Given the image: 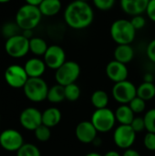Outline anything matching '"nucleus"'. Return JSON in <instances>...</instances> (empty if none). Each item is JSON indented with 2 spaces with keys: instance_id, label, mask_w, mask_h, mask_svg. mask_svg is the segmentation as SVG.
Here are the masks:
<instances>
[{
  "instance_id": "42",
  "label": "nucleus",
  "mask_w": 155,
  "mask_h": 156,
  "mask_svg": "<svg viewBox=\"0 0 155 156\" xmlns=\"http://www.w3.org/2000/svg\"><path fill=\"white\" fill-rule=\"evenodd\" d=\"M103 156H122L118 152L116 151H109L107 152Z\"/></svg>"
},
{
  "instance_id": "8",
  "label": "nucleus",
  "mask_w": 155,
  "mask_h": 156,
  "mask_svg": "<svg viewBox=\"0 0 155 156\" xmlns=\"http://www.w3.org/2000/svg\"><path fill=\"white\" fill-rule=\"evenodd\" d=\"M113 99L121 104H129L137 96V88L130 80H126L114 84L112 90Z\"/></svg>"
},
{
  "instance_id": "11",
  "label": "nucleus",
  "mask_w": 155,
  "mask_h": 156,
  "mask_svg": "<svg viewBox=\"0 0 155 156\" xmlns=\"http://www.w3.org/2000/svg\"><path fill=\"white\" fill-rule=\"evenodd\" d=\"M24 144V139L21 133L16 130L7 129L0 134V145L8 152H17Z\"/></svg>"
},
{
  "instance_id": "19",
  "label": "nucleus",
  "mask_w": 155,
  "mask_h": 156,
  "mask_svg": "<svg viewBox=\"0 0 155 156\" xmlns=\"http://www.w3.org/2000/svg\"><path fill=\"white\" fill-rule=\"evenodd\" d=\"M38 8L42 16H54L60 12L62 8V3L60 0H43L38 5Z\"/></svg>"
},
{
  "instance_id": "10",
  "label": "nucleus",
  "mask_w": 155,
  "mask_h": 156,
  "mask_svg": "<svg viewBox=\"0 0 155 156\" xmlns=\"http://www.w3.org/2000/svg\"><path fill=\"white\" fill-rule=\"evenodd\" d=\"M5 80L6 83L15 89L23 88L28 80V76L24 69L19 65L14 64L7 67L5 71Z\"/></svg>"
},
{
  "instance_id": "24",
  "label": "nucleus",
  "mask_w": 155,
  "mask_h": 156,
  "mask_svg": "<svg viewBox=\"0 0 155 156\" xmlns=\"http://www.w3.org/2000/svg\"><path fill=\"white\" fill-rule=\"evenodd\" d=\"M90 101H91V104L96 108V110L103 109V108H107L109 104V96L106 91L98 90L92 93Z\"/></svg>"
},
{
  "instance_id": "41",
  "label": "nucleus",
  "mask_w": 155,
  "mask_h": 156,
  "mask_svg": "<svg viewBox=\"0 0 155 156\" xmlns=\"http://www.w3.org/2000/svg\"><path fill=\"white\" fill-rule=\"evenodd\" d=\"M43 0H25L26 4H28V5H36V6H38L41 2Z\"/></svg>"
},
{
  "instance_id": "2",
  "label": "nucleus",
  "mask_w": 155,
  "mask_h": 156,
  "mask_svg": "<svg viewBox=\"0 0 155 156\" xmlns=\"http://www.w3.org/2000/svg\"><path fill=\"white\" fill-rule=\"evenodd\" d=\"M136 29L131 20L119 18L112 22L110 27V34L117 45H132L136 37Z\"/></svg>"
},
{
  "instance_id": "30",
  "label": "nucleus",
  "mask_w": 155,
  "mask_h": 156,
  "mask_svg": "<svg viewBox=\"0 0 155 156\" xmlns=\"http://www.w3.org/2000/svg\"><path fill=\"white\" fill-rule=\"evenodd\" d=\"M143 119L145 122V129L148 131V133H155V109L149 110L145 113Z\"/></svg>"
},
{
  "instance_id": "4",
  "label": "nucleus",
  "mask_w": 155,
  "mask_h": 156,
  "mask_svg": "<svg viewBox=\"0 0 155 156\" xmlns=\"http://www.w3.org/2000/svg\"><path fill=\"white\" fill-rule=\"evenodd\" d=\"M26 97L34 102H40L47 99L48 87L42 78H28L23 87Z\"/></svg>"
},
{
  "instance_id": "5",
  "label": "nucleus",
  "mask_w": 155,
  "mask_h": 156,
  "mask_svg": "<svg viewBox=\"0 0 155 156\" xmlns=\"http://www.w3.org/2000/svg\"><path fill=\"white\" fill-rule=\"evenodd\" d=\"M80 75V66L73 60H67L59 67L55 73V79L58 84L67 86L75 83Z\"/></svg>"
},
{
  "instance_id": "39",
  "label": "nucleus",
  "mask_w": 155,
  "mask_h": 156,
  "mask_svg": "<svg viewBox=\"0 0 155 156\" xmlns=\"http://www.w3.org/2000/svg\"><path fill=\"white\" fill-rule=\"evenodd\" d=\"M153 80H154V76L153 74L150 73V72H147L144 74V77H143V81L144 82H150V83H153Z\"/></svg>"
},
{
  "instance_id": "31",
  "label": "nucleus",
  "mask_w": 155,
  "mask_h": 156,
  "mask_svg": "<svg viewBox=\"0 0 155 156\" xmlns=\"http://www.w3.org/2000/svg\"><path fill=\"white\" fill-rule=\"evenodd\" d=\"M130 108L132 110V112L136 114L138 113H142L145 111L146 108V101L143 99H141L140 97L136 96L129 104Z\"/></svg>"
},
{
  "instance_id": "27",
  "label": "nucleus",
  "mask_w": 155,
  "mask_h": 156,
  "mask_svg": "<svg viewBox=\"0 0 155 156\" xmlns=\"http://www.w3.org/2000/svg\"><path fill=\"white\" fill-rule=\"evenodd\" d=\"M80 89L76 83H72L65 86V96L66 100L69 101H76L80 97Z\"/></svg>"
},
{
  "instance_id": "38",
  "label": "nucleus",
  "mask_w": 155,
  "mask_h": 156,
  "mask_svg": "<svg viewBox=\"0 0 155 156\" xmlns=\"http://www.w3.org/2000/svg\"><path fill=\"white\" fill-rule=\"evenodd\" d=\"M122 156H142V155H141V154H140L138 151H136V150H134V149H131V148H129V149H126V150H125V152L123 153Z\"/></svg>"
},
{
  "instance_id": "18",
  "label": "nucleus",
  "mask_w": 155,
  "mask_h": 156,
  "mask_svg": "<svg viewBox=\"0 0 155 156\" xmlns=\"http://www.w3.org/2000/svg\"><path fill=\"white\" fill-rule=\"evenodd\" d=\"M113 57L115 60L128 64L134 58V49L132 45H117L113 52Z\"/></svg>"
},
{
  "instance_id": "13",
  "label": "nucleus",
  "mask_w": 155,
  "mask_h": 156,
  "mask_svg": "<svg viewBox=\"0 0 155 156\" xmlns=\"http://www.w3.org/2000/svg\"><path fill=\"white\" fill-rule=\"evenodd\" d=\"M19 121L25 129L35 131L42 124V113L36 108H26L21 112Z\"/></svg>"
},
{
  "instance_id": "17",
  "label": "nucleus",
  "mask_w": 155,
  "mask_h": 156,
  "mask_svg": "<svg viewBox=\"0 0 155 156\" xmlns=\"http://www.w3.org/2000/svg\"><path fill=\"white\" fill-rule=\"evenodd\" d=\"M46 68L44 60L38 58H29L24 66L28 78H41L46 71Z\"/></svg>"
},
{
  "instance_id": "33",
  "label": "nucleus",
  "mask_w": 155,
  "mask_h": 156,
  "mask_svg": "<svg viewBox=\"0 0 155 156\" xmlns=\"http://www.w3.org/2000/svg\"><path fill=\"white\" fill-rule=\"evenodd\" d=\"M130 20H131V23L132 24L133 27L136 29V31L144 28V27L146 26V18L143 15L133 16H132V18Z\"/></svg>"
},
{
  "instance_id": "43",
  "label": "nucleus",
  "mask_w": 155,
  "mask_h": 156,
  "mask_svg": "<svg viewBox=\"0 0 155 156\" xmlns=\"http://www.w3.org/2000/svg\"><path fill=\"white\" fill-rule=\"evenodd\" d=\"M85 156H103V155H101V154H98V153H90V154H86Z\"/></svg>"
},
{
  "instance_id": "22",
  "label": "nucleus",
  "mask_w": 155,
  "mask_h": 156,
  "mask_svg": "<svg viewBox=\"0 0 155 156\" xmlns=\"http://www.w3.org/2000/svg\"><path fill=\"white\" fill-rule=\"evenodd\" d=\"M48 48V43L42 37H33L31 39H29V51L34 55L37 57L44 56Z\"/></svg>"
},
{
  "instance_id": "23",
  "label": "nucleus",
  "mask_w": 155,
  "mask_h": 156,
  "mask_svg": "<svg viewBox=\"0 0 155 156\" xmlns=\"http://www.w3.org/2000/svg\"><path fill=\"white\" fill-rule=\"evenodd\" d=\"M66 99L65 96V87L59 84L54 85L48 89L47 100L52 103H59Z\"/></svg>"
},
{
  "instance_id": "15",
  "label": "nucleus",
  "mask_w": 155,
  "mask_h": 156,
  "mask_svg": "<svg viewBox=\"0 0 155 156\" xmlns=\"http://www.w3.org/2000/svg\"><path fill=\"white\" fill-rule=\"evenodd\" d=\"M76 137L82 144H92L98 137V131L95 129L91 122L83 121L79 122L76 127Z\"/></svg>"
},
{
  "instance_id": "35",
  "label": "nucleus",
  "mask_w": 155,
  "mask_h": 156,
  "mask_svg": "<svg viewBox=\"0 0 155 156\" xmlns=\"http://www.w3.org/2000/svg\"><path fill=\"white\" fill-rule=\"evenodd\" d=\"M132 128L135 131V133L143 132L145 129V122L143 117H135L131 123Z\"/></svg>"
},
{
  "instance_id": "25",
  "label": "nucleus",
  "mask_w": 155,
  "mask_h": 156,
  "mask_svg": "<svg viewBox=\"0 0 155 156\" xmlns=\"http://www.w3.org/2000/svg\"><path fill=\"white\" fill-rule=\"evenodd\" d=\"M137 96L145 101H151L155 97V85L150 82H143L137 88Z\"/></svg>"
},
{
  "instance_id": "32",
  "label": "nucleus",
  "mask_w": 155,
  "mask_h": 156,
  "mask_svg": "<svg viewBox=\"0 0 155 156\" xmlns=\"http://www.w3.org/2000/svg\"><path fill=\"white\" fill-rule=\"evenodd\" d=\"M93 5L100 11H109L116 4V0H91Z\"/></svg>"
},
{
  "instance_id": "16",
  "label": "nucleus",
  "mask_w": 155,
  "mask_h": 156,
  "mask_svg": "<svg viewBox=\"0 0 155 156\" xmlns=\"http://www.w3.org/2000/svg\"><path fill=\"white\" fill-rule=\"evenodd\" d=\"M149 2L150 0H120V5L125 14L133 16L145 13Z\"/></svg>"
},
{
  "instance_id": "34",
  "label": "nucleus",
  "mask_w": 155,
  "mask_h": 156,
  "mask_svg": "<svg viewBox=\"0 0 155 156\" xmlns=\"http://www.w3.org/2000/svg\"><path fill=\"white\" fill-rule=\"evenodd\" d=\"M143 144L147 150L152 152L155 151V133H147L143 138Z\"/></svg>"
},
{
  "instance_id": "3",
  "label": "nucleus",
  "mask_w": 155,
  "mask_h": 156,
  "mask_svg": "<svg viewBox=\"0 0 155 156\" xmlns=\"http://www.w3.org/2000/svg\"><path fill=\"white\" fill-rule=\"evenodd\" d=\"M42 16L38 6L25 4L17 10L15 21L22 31L33 30L39 25Z\"/></svg>"
},
{
  "instance_id": "1",
  "label": "nucleus",
  "mask_w": 155,
  "mask_h": 156,
  "mask_svg": "<svg viewBox=\"0 0 155 156\" xmlns=\"http://www.w3.org/2000/svg\"><path fill=\"white\" fill-rule=\"evenodd\" d=\"M63 17L69 27L74 30H83L92 24L94 10L89 2L73 0L66 6Z\"/></svg>"
},
{
  "instance_id": "26",
  "label": "nucleus",
  "mask_w": 155,
  "mask_h": 156,
  "mask_svg": "<svg viewBox=\"0 0 155 156\" xmlns=\"http://www.w3.org/2000/svg\"><path fill=\"white\" fill-rule=\"evenodd\" d=\"M20 31H22V29L18 27V25L15 22H6L5 23L2 27H1V33L3 35L4 37L10 38L12 37H15L16 35L20 34Z\"/></svg>"
},
{
  "instance_id": "44",
  "label": "nucleus",
  "mask_w": 155,
  "mask_h": 156,
  "mask_svg": "<svg viewBox=\"0 0 155 156\" xmlns=\"http://www.w3.org/2000/svg\"><path fill=\"white\" fill-rule=\"evenodd\" d=\"M11 0H0V4H5V3H8Z\"/></svg>"
},
{
  "instance_id": "20",
  "label": "nucleus",
  "mask_w": 155,
  "mask_h": 156,
  "mask_svg": "<svg viewBox=\"0 0 155 156\" xmlns=\"http://www.w3.org/2000/svg\"><path fill=\"white\" fill-rule=\"evenodd\" d=\"M61 121V112L58 108L51 107L42 112V124L52 128Z\"/></svg>"
},
{
  "instance_id": "28",
  "label": "nucleus",
  "mask_w": 155,
  "mask_h": 156,
  "mask_svg": "<svg viewBox=\"0 0 155 156\" xmlns=\"http://www.w3.org/2000/svg\"><path fill=\"white\" fill-rule=\"evenodd\" d=\"M17 156H41L39 149L31 144H24L16 152Z\"/></svg>"
},
{
  "instance_id": "7",
  "label": "nucleus",
  "mask_w": 155,
  "mask_h": 156,
  "mask_svg": "<svg viewBox=\"0 0 155 156\" xmlns=\"http://www.w3.org/2000/svg\"><path fill=\"white\" fill-rule=\"evenodd\" d=\"M5 50L12 58H23L29 52V39L22 34L7 38L5 43Z\"/></svg>"
},
{
  "instance_id": "21",
  "label": "nucleus",
  "mask_w": 155,
  "mask_h": 156,
  "mask_svg": "<svg viewBox=\"0 0 155 156\" xmlns=\"http://www.w3.org/2000/svg\"><path fill=\"white\" fill-rule=\"evenodd\" d=\"M114 113L116 121L122 125H131L133 119L135 118V113L127 104H122L121 106H119Z\"/></svg>"
},
{
  "instance_id": "12",
  "label": "nucleus",
  "mask_w": 155,
  "mask_h": 156,
  "mask_svg": "<svg viewBox=\"0 0 155 156\" xmlns=\"http://www.w3.org/2000/svg\"><path fill=\"white\" fill-rule=\"evenodd\" d=\"M44 57V62L46 66L51 69L57 70L59 67H61L66 60V52L65 50L58 45H51L48 46V50L46 51Z\"/></svg>"
},
{
  "instance_id": "36",
  "label": "nucleus",
  "mask_w": 155,
  "mask_h": 156,
  "mask_svg": "<svg viewBox=\"0 0 155 156\" xmlns=\"http://www.w3.org/2000/svg\"><path fill=\"white\" fill-rule=\"evenodd\" d=\"M146 55L150 61L155 64V38L148 43L146 48Z\"/></svg>"
},
{
  "instance_id": "45",
  "label": "nucleus",
  "mask_w": 155,
  "mask_h": 156,
  "mask_svg": "<svg viewBox=\"0 0 155 156\" xmlns=\"http://www.w3.org/2000/svg\"><path fill=\"white\" fill-rule=\"evenodd\" d=\"M78 1H84V2H89V0H78Z\"/></svg>"
},
{
  "instance_id": "40",
  "label": "nucleus",
  "mask_w": 155,
  "mask_h": 156,
  "mask_svg": "<svg viewBox=\"0 0 155 156\" xmlns=\"http://www.w3.org/2000/svg\"><path fill=\"white\" fill-rule=\"evenodd\" d=\"M22 35L28 38V39H31L33 37V30H23L22 31Z\"/></svg>"
},
{
  "instance_id": "9",
  "label": "nucleus",
  "mask_w": 155,
  "mask_h": 156,
  "mask_svg": "<svg viewBox=\"0 0 155 156\" xmlns=\"http://www.w3.org/2000/svg\"><path fill=\"white\" fill-rule=\"evenodd\" d=\"M136 133L131 125L120 124L114 131L113 142L119 148L129 149L134 144Z\"/></svg>"
},
{
  "instance_id": "29",
  "label": "nucleus",
  "mask_w": 155,
  "mask_h": 156,
  "mask_svg": "<svg viewBox=\"0 0 155 156\" xmlns=\"http://www.w3.org/2000/svg\"><path fill=\"white\" fill-rule=\"evenodd\" d=\"M35 136L36 138L39 141V142H47L49 140L50 136H51V132H50V128L41 124L39 127H37L35 131Z\"/></svg>"
},
{
  "instance_id": "37",
  "label": "nucleus",
  "mask_w": 155,
  "mask_h": 156,
  "mask_svg": "<svg viewBox=\"0 0 155 156\" xmlns=\"http://www.w3.org/2000/svg\"><path fill=\"white\" fill-rule=\"evenodd\" d=\"M145 13L147 14L148 18L155 23V0H150Z\"/></svg>"
},
{
  "instance_id": "46",
  "label": "nucleus",
  "mask_w": 155,
  "mask_h": 156,
  "mask_svg": "<svg viewBox=\"0 0 155 156\" xmlns=\"http://www.w3.org/2000/svg\"><path fill=\"white\" fill-rule=\"evenodd\" d=\"M0 120H1V116H0Z\"/></svg>"
},
{
  "instance_id": "14",
  "label": "nucleus",
  "mask_w": 155,
  "mask_h": 156,
  "mask_svg": "<svg viewBox=\"0 0 155 156\" xmlns=\"http://www.w3.org/2000/svg\"><path fill=\"white\" fill-rule=\"evenodd\" d=\"M106 75L111 81L117 83L127 80L129 70L126 64L113 59L106 66Z\"/></svg>"
},
{
  "instance_id": "6",
  "label": "nucleus",
  "mask_w": 155,
  "mask_h": 156,
  "mask_svg": "<svg viewBox=\"0 0 155 156\" xmlns=\"http://www.w3.org/2000/svg\"><path fill=\"white\" fill-rule=\"evenodd\" d=\"M91 123L98 133H108L115 125V113L109 108L97 109L91 115Z\"/></svg>"
}]
</instances>
